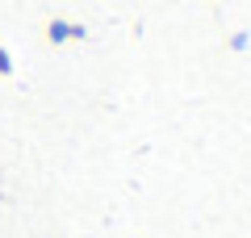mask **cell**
I'll return each mask as SVG.
<instances>
[{
	"mask_svg": "<svg viewBox=\"0 0 251 238\" xmlns=\"http://www.w3.org/2000/svg\"><path fill=\"white\" fill-rule=\"evenodd\" d=\"M9 71H13V63H9V50L0 46V75H9Z\"/></svg>",
	"mask_w": 251,
	"mask_h": 238,
	"instance_id": "1",
	"label": "cell"
}]
</instances>
